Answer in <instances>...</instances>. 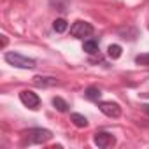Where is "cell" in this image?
Returning a JSON list of instances; mask_svg holds the SVG:
<instances>
[{
  "instance_id": "cell-3",
  "label": "cell",
  "mask_w": 149,
  "mask_h": 149,
  "mask_svg": "<svg viewBox=\"0 0 149 149\" xmlns=\"http://www.w3.org/2000/svg\"><path fill=\"white\" fill-rule=\"evenodd\" d=\"M70 33L74 37H77V39H84V37H90L93 33V26L88 23V21H76L72 26H70Z\"/></svg>"
},
{
  "instance_id": "cell-7",
  "label": "cell",
  "mask_w": 149,
  "mask_h": 149,
  "mask_svg": "<svg viewBox=\"0 0 149 149\" xmlns=\"http://www.w3.org/2000/svg\"><path fill=\"white\" fill-rule=\"evenodd\" d=\"M33 84L39 86V88H49V86H54L58 84V81L54 77H42V76H35L33 77Z\"/></svg>"
},
{
  "instance_id": "cell-14",
  "label": "cell",
  "mask_w": 149,
  "mask_h": 149,
  "mask_svg": "<svg viewBox=\"0 0 149 149\" xmlns=\"http://www.w3.org/2000/svg\"><path fill=\"white\" fill-rule=\"evenodd\" d=\"M67 21L63 19V18H58V19H54V23H53V28L58 32V33H63L65 30H67Z\"/></svg>"
},
{
  "instance_id": "cell-11",
  "label": "cell",
  "mask_w": 149,
  "mask_h": 149,
  "mask_svg": "<svg viewBox=\"0 0 149 149\" xmlns=\"http://www.w3.org/2000/svg\"><path fill=\"white\" fill-rule=\"evenodd\" d=\"M83 51H86L88 54H95V53L98 51V44H97V40H86V42L83 44Z\"/></svg>"
},
{
  "instance_id": "cell-6",
  "label": "cell",
  "mask_w": 149,
  "mask_h": 149,
  "mask_svg": "<svg viewBox=\"0 0 149 149\" xmlns=\"http://www.w3.org/2000/svg\"><path fill=\"white\" fill-rule=\"evenodd\" d=\"M98 109L105 116H109V118H119L121 116V107L116 102H100L98 104Z\"/></svg>"
},
{
  "instance_id": "cell-15",
  "label": "cell",
  "mask_w": 149,
  "mask_h": 149,
  "mask_svg": "<svg viewBox=\"0 0 149 149\" xmlns=\"http://www.w3.org/2000/svg\"><path fill=\"white\" fill-rule=\"evenodd\" d=\"M135 63H139V65H146V67H149V53H144V54H139V56L135 58Z\"/></svg>"
},
{
  "instance_id": "cell-2",
  "label": "cell",
  "mask_w": 149,
  "mask_h": 149,
  "mask_svg": "<svg viewBox=\"0 0 149 149\" xmlns=\"http://www.w3.org/2000/svg\"><path fill=\"white\" fill-rule=\"evenodd\" d=\"M6 61L11 63L13 67H18V68H33L35 67V60L28 58V56H23L19 53H6Z\"/></svg>"
},
{
  "instance_id": "cell-17",
  "label": "cell",
  "mask_w": 149,
  "mask_h": 149,
  "mask_svg": "<svg viewBox=\"0 0 149 149\" xmlns=\"http://www.w3.org/2000/svg\"><path fill=\"white\" fill-rule=\"evenodd\" d=\"M7 44V39H6V35H2V46H6Z\"/></svg>"
},
{
  "instance_id": "cell-16",
  "label": "cell",
  "mask_w": 149,
  "mask_h": 149,
  "mask_svg": "<svg viewBox=\"0 0 149 149\" xmlns=\"http://www.w3.org/2000/svg\"><path fill=\"white\" fill-rule=\"evenodd\" d=\"M142 111H144L146 114H149V105H147V104H144V105H142Z\"/></svg>"
},
{
  "instance_id": "cell-9",
  "label": "cell",
  "mask_w": 149,
  "mask_h": 149,
  "mask_svg": "<svg viewBox=\"0 0 149 149\" xmlns=\"http://www.w3.org/2000/svg\"><path fill=\"white\" fill-rule=\"evenodd\" d=\"M70 119H72V123H74V125H76V126H79V128H86V126H88V119H86L83 114L74 112V114L70 116Z\"/></svg>"
},
{
  "instance_id": "cell-13",
  "label": "cell",
  "mask_w": 149,
  "mask_h": 149,
  "mask_svg": "<svg viewBox=\"0 0 149 149\" xmlns=\"http://www.w3.org/2000/svg\"><path fill=\"white\" fill-rule=\"evenodd\" d=\"M53 105H54L60 112H65V111L68 109V104H67L61 97H54V98H53Z\"/></svg>"
},
{
  "instance_id": "cell-8",
  "label": "cell",
  "mask_w": 149,
  "mask_h": 149,
  "mask_svg": "<svg viewBox=\"0 0 149 149\" xmlns=\"http://www.w3.org/2000/svg\"><path fill=\"white\" fill-rule=\"evenodd\" d=\"M84 97L88 98V100H93V102H98L100 100V97H102V91L97 88V86H90L88 90H86V93H84Z\"/></svg>"
},
{
  "instance_id": "cell-12",
  "label": "cell",
  "mask_w": 149,
  "mask_h": 149,
  "mask_svg": "<svg viewBox=\"0 0 149 149\" xmlns=\"http://www.w3.org/2000/svg\"><path fill=\"white\" fill-rule=\"evenodd\" d=\"M107 54H109L112 60H118V58L121 56V46H118V44H111L109 49H107Z\"/></svg>"
},
{
  "instance_id": "cell-1",
  "label": "cell",
  "mask_w": 149,
  "mask_h": 149,
  "mask_svg": "<svg viewBox=\"0 0 149 149\" xmlns=\"http://www.w3.org/2000/svg\"><path fill=\"white\" fill-rule=\"evenodd\" d=\"M51 137H53V133H51L49 130H44V128H32V130H28V132H23V139H25L23 144H42V142H47Z\"/></svg>"
},
{
  "instance_id": "cell-4",
  "label": "cell",
  "mask_w": 149,
  "mask_h": 149,
  "mask_svg": "<svg viewBox=\"0 0 149 149\" xmlns=\"http://www.w3.org/2000/svg\"><path fill=\"white\" fill-rule=\"evenodd\" d=\"M19 100H21V104L26 105L28 109H37V107L40 105L39 95L33 93V91H30V90H23V91L19 93Z\"/></svg>"
},
{
  "instance_id": "cell-10",
  "label": "cell",
  "mask_w": 149,
  "mask_h": 149,
  "mask_svg": "<svg viewBox=\"0 0 149 149\" xmlns=\"http://www.w3.org/2000/svg\"><path fill=\"white\" fill-rule=\"evenodd\" d=\"M49 4H51V7H54L56 11L65 13L67 7H68V4H70V0H49Z\"/></svg>"
},
{
  "instance_id": "cell-5",
  "label": "cell",
  "mask_w": 149,
  "mask_h": 149,
  "mask_svg": "<svg viewBox=\"0 0 149 149\" xmlns=\"http://www.w3.org/2000/svg\"><path fill=\"white\" fill-rule=\"evenodd\" d=\"M93 140H95V144H97L98 147H102V149L112 147V146L116 144L114 135H112V133H109V132H97V133H95V137H93Z\"/></svg>"
}]
</instances>
